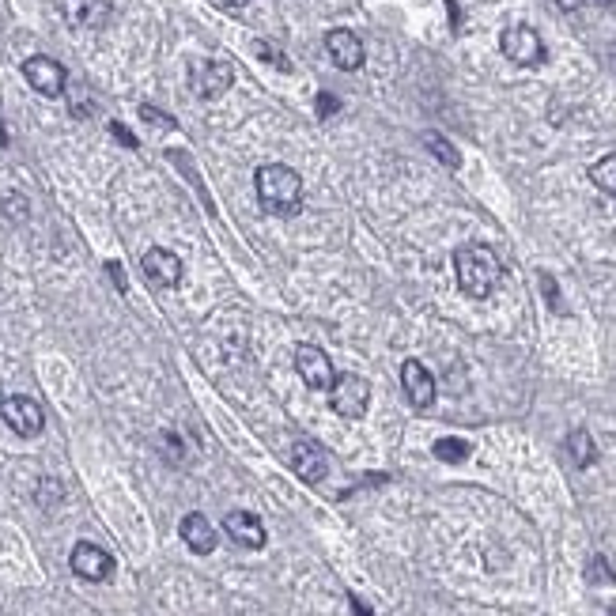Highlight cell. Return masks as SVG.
Masks as SVG:
<instances>
[{"mask_svg":"<svg viewBox=\"0 0 616 616\" xmlns=\"http://www.w3.org/2000/svg\"><path fill=\"white\" fill-rule=\"evenodd\" d=\"M254 189H257L261 208L273 212V216H295V212L303 208V178H299V171L284 167V163H265V167H257Z\"/></svg>","mask_w":616,"mask_h":616,"instance_id":"1","label":"cell"},{"mask_svg":"<svg viewBox=\"0 0 616 616\" xmlns=\"http://www.w3.org/2000/svg\"><path fill=\"white\" fill-rule=\"evenodd\" d=\"M454 273H458V288L469 295V299H488L496 291L499 276H503V265L492 246L484 242H469L454 254Z\"/></svg>","mask_w":616,"mask_h":616,"instance_id":"2","label":"cell"},{"mask_svg":"<svg viewBox=\"0 0 616 616\" xmlns=\"http://www.w3.org/2000/svg\"><path fill=\"white\" fill-rule=\"evenodd\" d=\"M499 50H503V57L514 61L518 69H537V65L545 61V42H541V35H537L533 27H526V23L507 27V31L499 35Z\"/></svg>","mask_w":616,"mask_h":616,"instance_id":"3","label":"cell"},{"mask_svg":"<svg viewBox=\"0 0 616 616\" xmlns=\"http://www.w3.org/2000/svg\"><path fill=\"white\" fill-rule=\"evenodd\" d=\"M329 405L344 420H363L367 405H371V386L360 375H337L329 386Z\"/></svg>","mask_w":616,"mask_h":616,"instance_id":"4","label":"cell"},{"mask_svg":"<svg viewBox=\"0 0 616 616\" xmlns=\"http://www.w3.org/2000/svg\"><path fill=\"white\" fill-rule=\"evenodd\" d=\"M0 416H4V424L16 431L19 439H35L38 431L46 428V412L38 405L35 397H8V401H0Z\"/></svg>","mask_w":616,"mask_h":616,"instance_id":"5","label":"cell"},{"mask_svg":"<svg viewBox=\"0 0 616 616\" xmlns=\"http://www.w3.org/2000/svg\"><path fill=\"white\" fill-rule=\"evenodd\" d=\"M23 76H27V84L35 87L38 95H46V99L65 95V84H69L65 65H61V61H53V57H42V53L23 61Z\"/></svg>","mask_w":616,"mask_h":616,"instance_id":"6","label":"cell"},{"mask_svg":"<svg viewBox=\"0 0 616 616\" xmlns=\"http://www.w3.org/2000/svg\"><path fill=\"white\" fill-rule=\"evenodd\" d=\"M231 84H235V69L227 61H201L189 72V87L201 99H220V95L231 91Z\"/></svg>","mask_w":616,"mask_h":616,"instance_id":"7","label":"cell"},{"mask_svg":"<svg viewBox=\"0 0 616 616\" xmlns=\"http://www.w3.org/2000/svg\"><path fill=\"white\" fill-rule=\"evenodd\" d=\"M295 371L307 382V390H329L333 378H337L333 360H329L322 348H314V344H299L295 348Z\"/></svg>","mask_w":616,"mask_h":616,"instance_id":"8","label":"cell"},{"mask_svg":"<svg viewBox=\"0 0 616 616\" xmlns=\"http://www.w3.org/2000/svg\"><path fill=\"white\" fill-rule=\"evenodd\" d=\"M69 564H72V571L87 582H106L114 575V556H110L106 548L91 545V541H80V545L72 548Z\"/></svg>","mask_w":616,"mask_h":616,"instance_id":"9","label":"cell"},{"mask_svg":"<svg viewBox=\"0 0 616 616\" xmlns=\"http://www.w3.org/2000/svg\"><path fill=\"white\" fill-rule=\"evenodd\" d=\"M140 269H144V280L159 291L178 288V280H182V261H178V254L163 250V246H152L144 254V261H140Z\"/></svg>","mask_w":616,"mask_h":616,"instance_id":"10","label":"cell"},{"mask_svg":"<svg viewBox=\"0 0 616 616\" xmlns=\"http://www.w3.org/2000/svg\"><path fill=\"white\" fill-rule=\"evenodd\" d=\"M291 469H295V477L303 480V484H322L329 473L326 450L318 443H310V439H299V443L291 446Z\"/></svg>","mask_w":616,"mask_h":616,"instance_id":"11","label":"cell"},{"mask_svg":"<svg viewBox=\"0 0 616 616\" xmlns=\"http://www.w3.org/2000/svg\"><path fill=\"white\" fill-rule=\"evenodd\" d=\"M401 386H405V397L412 401V409H431L435 405V378L420 360L401 363Z\"/></svg>","mask_w":616,"mask_h":616,"instance_id":"12","label":"cell"},{"mask_svg":"<svg viewBox=\"0 0 616 616\" xmlns=\"http://www.w3.org/2000/svg\"><path fill=\"white\" fill-rule=\"evenodd\" d=\"M326 50H329V57H333V65L337 69H344V72H356V69H363V42L352 31H344V27H337V31H329L326 35Z\"/></svg>","mask_w":616,"mask_h":616,"instance_id":"13","label":"cell"},{"mask_svg":"<svg viewBox=\"0 0 616 616\" xmlns=\"http://www.w3.org/2000/svg\"><path fill=\"white\" fill-rule=\"evenodd\" d=\"M223 530L231 533V541L242 548H265V526H261V518L250 511H231L223 518Z\"/></svg>","mask_w":616,"mask_h":616,"instance_id":"14","label":"cell"},{"mask_svg":"<svg viewBox=\"0 0 616 616\" xmlns=\"http://www.w3.org/2000/svg\"><path fill=\"white\" fill-rule=\"evenodd\" d=\"M178 533H182V541L189 545V552H197V556H208L212 548H216V530H212V522H208L205 514H186L182 518V526H178Z\"/></svg>","mask_w":616,"mask_h":616,"instance_id":"15","label":"cell"},{"mask_svg":"<svg viewBox=\"0 0 616 616\" xmlns=\"http://www.w3.org/2000/svg\"><path fill=\"white\" fill-rule=\"evenodd\" d=\"M65 16H69V23H76V27L99 31V27H106V19H110V4H106V0H69V4H65Z\"/></svg>","mask_w":616,"mask_h":616,"instance_id":"16","label":"cell"},{"mask_svg":"<svg viewBox=\"0 0 616 616\" xmlns=\"http://www.w3.org/2000/svg\"><path fill=\"white\" fill-rule=\"evenodd\" d=\"M567 454H571L575 469H590L594 458H598V446H594V439H590V431L586 428L571 431V435H567Z\"/></svg>","mask_w":616,"mask_h":616,"instance_id":"17","label":"cell"},{"mask_svg":"<svg viewBox=\"0 0 616 616\" xmlns=\"http://www.w3.org/2000/svg\"><path fill=\"white\" fill-rule=\"evenodd\" d=\"M590 182L601 189V193H609V197H616V152L601 155L598 163L590 167Z\"/></svg>","mask_w":616,"mask_h":616,"instance_id":"18","label":"cell"},{"mask_svg":"<svg viewBox=\"0 0 616 616\" xmlns=\"http://www.w3.org/2000/svg\"><path fill=\"white\" fill-rule=\"evenodd\" d=\"M424 144H428V152L435 155L443 167H450V171H458V167H462V155H458V148H454V144H450L446 137H439V133H428V137H424Z\"/></svg>","mask_w":616,"mask_h":616,"instance_id":"19","label":"cell"},{"mask_svg":"<svg viewBox=\"0 0 616 616\" xmlns=\"http://www.w3.org/2000/svg\"><path fill=\"white\" fill-rule=\"evenodd\" d=\"M435 458H439V462H450V465L465 462V458H469V443H465V439H439V443H435Z\"/></svg>","mask_w":616,"mask_h":616,"instance_id":"20","label":"cell"},{"mask_svg":"<svg viewBox=\"0 0 616 616\" xmlns=\"http://www.w3.org/2000/svg\"><path fill=\"white\" fill-rule=\"evenodd\" d=\"M257 57H261V61H269V65H273V69H280V72L291 69V61L280 50H276L273 42H257Z\"/></svg>","mask_w":616,"mask_h":616,"instance_id":"21","label":"cell"},{"mask_svg":"<svg viewBox=\"0 0 616 616\" xmlns=\"http://www.w3.org/2000/svg\"><path fill=\"white\" fill-rule=\"evenodd\" d=\"M61 496H65V492H61L57 480H42V488H38V503H42V507H57Z\"/></svg>","mask_w":616,"mask_h":616,"instance_id":"22","label":"cell"},{"mask_svg":"<svg viewBox=\"0 0 616 616\" xmlns=\"http://www.w3.org/2000/svg\"><path fill=\"white\" fill-rule=\"evenodd\" d=\"M140 118H144V121H152V125H159V129H174V118H171V114H163V110H155L152 103H144V106H140Z\"/></svg>","mask_w":616,"mask_h":616,"instance_id":"23","label":"cell"},{"mask_svg":"<svg viewBox=\"0 0 616 616\" xmlns=\"http://www.w3.org/2000/svg\"><path fill=\"white\" fill-rule=\"evenodd\" d=\"M337 110H341V99L329 95V91H322V95H318V118H333Z\"/></svg>","mask_w":616,"mask_h":616,"instance_id":"24","label":"cell"},{"mask_svg":"<svg viewBox=\"0 0 616 616\" xmlns=\"http://www.w3.org/2000/svg\"><path fill=\"white\" fill-rule=\"evenodd\" d=\"M4 216H12V220H23V216H27V201H23L19 193L4 197Z\"/></svg>","mask_w":616,"mask_h":616,"instance_id":"25","label":"cell"},{"mask_svg":"<svg viewBox=\"0 0 616 616\" xmlns=\"http://www.w3.org/2000/svg\"><path fill=\"white\" fill-rule=\"evenodd\" d=\"M159 443H163V454H167V462H182V446H178V435H159Z\"/></svg>","mask_w":616,"mask_h":616,"instance_id":"26","label":"cell"},{"mask_svg":"<svg viewBox=\"0 0 616 616\" xmlns=\"http://www.w3.org/2000/svg\"><path fill=\"white\" fill-rule=\"evenodd\" d=\"M110 133H114V137H118V144H125V148H137V137H133V133L121 125V121H110Z\"/></svg>","mask_w":616,"mask_h":616,"instance_id":"27","label":"cell"},{"mask_svg":"<svg viewBox=\"0 0 616 616\" xmlns=\"http://www.w3.org/2000/svg\"><path fill=\"white\" fill-rule=\"evenodd\" d=\"M106 276H110V280L118 284V291H121V295L129 291V284H125V273H121V265H114V261H110V265H106Z\"/></svg>","mask_w":616,"mask_h":616,"instance_id":"28","label":"cell"},{"mask_svg":"<svg viewBox=\"0 0 616 616\" xmlns=\"http://www.w3.org/2000/svg\"><path fill=\"white\" fill-rule=\"evenodd\" d=\"M352 609H356V613H360V616H371V613H367V605H363L360 598H352Z\"/></svg>","mask_w":616,"mask_h":616,"instance_id":"29","label":"cell"},{"mask_svg":"<svg viewBox=\"0 0 616 616\" xmlns=\"http://www.w3.org/2000/svg\"><path fill=\"white\" fill-rule=\"evenodd\" d=\"M223 8H242V4H246V0H220Z\"/></svg>","mask_w":616,"mask_h":616,"instance_id":"30","label":"cell"},{"mask_svg":"<svg viewBox=\"0 0 616 616\" xmlns=\"http://www.w3.org/2000/svg\"><path fill=\"white\" fill-rule=\"evenodd\" d=\"M8 144V129H4V121H0V148Z\"/></svg>","mask_w":616,"mask_h":616,"instance_id":"31","label":"cell"},{"mask_svg":"<svg viewBox=\"0 0 616 616\" xmlns=\"http://www.w3.org/2000/svg\"><path fill=\"white\" fill-rule=\"evenodd\" d=\"M598 4H613V0H598Z\"/></svg>","mask_w":616,"mask_h":616,"instance_id":"32","label":"cell"},{"mask_svg":"<svg viewBox=\"0 0 616 616\" xmlns=\"http://www.w3.org/2000/svg\"><path fill=\"white\" fill-rule=\"evenodd\" d=\"M0 401H4V397H0Z\"/></svg>","mask_w":616,"mask_h":616,"instance_id":"33","label":"cell"}]
</instances>
